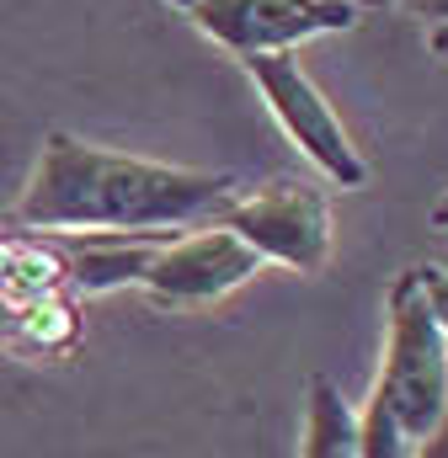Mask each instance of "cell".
Returning <instances> with one entry per match:
<instances>
[{
	"instance_id": "cell-1",
	"label": "cell",
	"mask_w": 448,
	"mask_h": 458,
	"mask_svg": "<svg viewBox=\"0 0 448 458\" xmlns=\"http://www.w3.org/2000/svg\"><path fill=\"white\" fill-rule=\"evenodd\" d=\"M229 198H235L229 171L139 160L54 128L43 133L16 219L54 234H177L214 225Z\"/></svg>"
},
{
	"instance_id": "cell-2",
	"label": "cell",
	"mask_w": 448,
	"mask_h": 458,
	"mask_svg": "<svg viewBox=\"0 0 448 458\" xmlns=\"http://www.w3.org/2000/svg\"><path fill=\"white\" fill-rule=\"evenodd\" d=\"M401 437L417 448L448 416V336L433 315L422 267H401L384 299V362L374 378V394Z\"/></svg>"
},
{
	"instance_id": "cell-3",
	"label": "cell",
	"mask_w": 448,
	"mask_h": 458,
	"mask_svg": "<svg viewBox=\"0 0 448 458\" xmlns=\"http://www.w3.org/2000/svg\"><path fill=\"white\" fill-rule=\"evenodd\" d=\"M256 97L267 102L272 123L283 128V139L332 182V187H363L368 182V160L358 155L347 123L336 117V107L321 97V86L305 75L299 54H256V59H240Z\"/></svg>"
},
{
	"instance_id": "cell-4",
	"label": "cell",
	"mask_w": 448,
	"mask_h": 458,
	"mask_svg": "<svg viewBox=\"0 0 448 458\" xmlns=\"http://www.w3.org/2000/svg\"><path fill=\"white\" fill-rule=\"evenodd\" d=\"M214 225L235 229L267 267L321 272L332 261V198L305 176H278L256 192H235Z\"/></svg>"
},
{
	"instance_id": "cell-5",
	"label": "cell",
	"mask_w": 448,
	"mask_h": 458,
	"mask_svg": "<svg viewBox=\"0 0 448 458\" xmlns=\"http://www.w3.org/2000/svg\"><path fill=\"white\" fill-rule=\"evenodd\" d=\"M166 5H177L203 38H214L235 59L294 54L310 38L358 27L352 0H166Z\"/></svg>"
},
{
	"instance_id": "cell-6",
	"label": "cell",
	"mask_w": 448,
	"mask_h": 458,
	"mask_svg": "<svg viewBox=\"0 0 448 458\" xmlns=\"http://www.w3.org/2000/svg\"><path fill=\"white\" fill-rule=\"evenodd\" d=\"M267 261L224 225H198L193 234H171L139 272V293L155 310H214L235 288H246Z\"/></svg>"
},
{
	"instance_id": "cell-7",
	"label": "cell",
	"mask_w": 448,
	"mask_h": 458,
	"mask_svg": "<svg viewBox=\"0 0 448 458\" xmlns=\"http://www.w3.org/2000/svg\"><path fill=\"white\" fill-rule=\"evenodd\" d=\"M171 234H75L65 272L81 293H117V288H139L144 261L155 256V245Z\"/></svg>"
},
{
	"instance_id": "cell-8",
	"label": "cell",
	"mask_w": 448,
	"mask_h": 458,
	"mask_svg": "<svg viewBox=\"0 0 448 458\" xmlns=\"http://www.w3.org/2000/svg\"><path fill=\"white\" fill-rule=\"evenodd\" d=\"M299 458H363V443H358V411L347 405V394L336 389L326 373L310 378Z\"/></svg>"
},
{
	"instance_id": "cell-9",
	"label": "cell",
	"mask_w": 448,
	"mask_h": 458,
	"mask_svg": "<svg viewBox=\"0 0 448 458\" xmlns=\"http://www.w3.org/2000/svg\"><path fill=\"white\" fill-rule=\"evenodd\" d=\"M422 283H427L433 315H438V326H444V336H448V272L444 267H422Z\"/></svg>"
},
{
	"instance_id": "cell-10",
	"label": "cell",
	"mask_w": 448,
	"mask_h": 458,
	"mask_svg": "<svg viewBox=\"0 0 448 458\" xmlns=\"http://www.w3.org/2000/svg\"><path fill=\"white\" fill-rule=\"evenodd\" d=\"M411 458H448V416L427 432V437H422V443H417V454H411Z\"/></svg>"
},
{
	"instance_id": "cell-11",
	"label": "cell",
	"mask_w": 448,
	"mask_h": 458,
	"mask_svg": "<svg viewBox=\"0 0 448 458\" xmlns=\"http://www.w3.org/2000/svg\"><path fill=\"white\" fill-rule=\"evenodd\" d=\"M427 48L448 64V21H433V27H427Z\"/></svg>"
},
{
	"instance_id": "cell-12",
	"label": "cell",
	"mask_w": 448,
	"mask_h": 458,
	"mask_svg": "<svg viewBox=\"0 0 448 458\" xmlns=\"http://www.w3.org/2000/svg\"><path fill=\"white\" fill-rule=\"evenodd\" d=\"M352 5H411V0H352Z\"/></svg>"
}]
</instances>
